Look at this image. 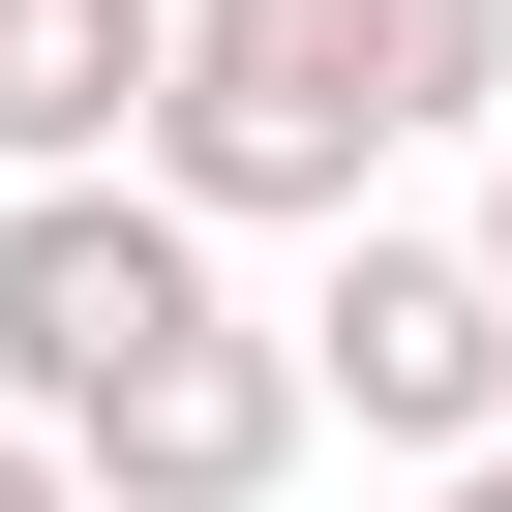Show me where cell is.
<instances>
[{
  "label": "cell",
  "mask_w": 512,
  "mask_h": 512,
  "mask_svg": "<svg viewBox=\"0 0 512 512\" xmlns=\"http://www.w3.org/2000/svg\"><path fill=\"white\" fill-rule=\"evenodd\" d=\"M392 151H422V121H392V0H181L151 181H181L211 241H332Z\"/></svg>",
  "instance_id": "obj_1"
},
{
  "label": "cell",
  "mask_w": 512,
  "mask_h": 512,
  "mask_svg": "<svg viewBox=\"0 0 512 512\" xmlns=\"http://www.w3.org/2000/svg\"><path fill=\"white\" fill-rule=\"evenodd\" d=\"M241 272H211V211L151 181V151H91V181H0V392L31 422H91L151 332H211Z\"/></svg>",
  "instance_id": "obj_2"
},
{
  "label": "cell",
  "mask_w": 512,
  "mask_h": 512,
  "mask_svg": "<svg viewBox=\"0 0 512 512\" xmlns=\"http://www.w3.org/2000/svg\"><path fill=\"white\" fill-rule=\"evenodd\" d=\"M302 392H332L362 452H482V422H512V272H482V211H452V241H422V211H332Z\"/></svg>",
  "instance_id": "obj_3"
},
{
  "label": "cell",
  "mask_w": 512,
  "mask_h": 512,
  "mask_svg": "<svg viewBox=\"0 0 512 512\" xmlns=\"http://www.w3.org/2000/svg\"><path fill=\"white\" fill-rule=\"evenodd\" d=\"M61 452H91V512H272V482L332 452V392H302V302H211V332H151V362H121Z\"/></svg>",
  "instance_id": "obj_4"
},
{
  "label": "cell",
  "mask_w": 512,
  "mask_h": 512,
  "mask_svg": "<svg viewBox=\"0 0 512 512\" xmlns=\"http://www.w3.org/2000/svg\"><path fill=\"white\" fill-rule=\"evenodd\" d=\"M181 91V0H0V181H91Z\"/></svg>",
  "instance_id": "obj_5"
},
{
  "label": "cell",
  "mask_w": 512,
  "mask_h": 512,
  "mask_svg": "<svg viewBox=\"0 0 512 512\" xmlns=\"http://www.w3.org/2000/svg\"><path fill=\"white\" fill-rule=\"evenodd\" d=\"M392 121H422V151L512 121V0H392Z\"/></svg>",
  "instance_id": "obj_6"
},
{
  "label": "cell",
  "mask_w": 512,
  "mask_h": 512,
  "mask_svg": "<svg viewBox=\"0 0 512 512\" xmlns=\"http://www.w3.org/2000/svg\"><path fill=\"white\" fill-rule=\"evenodd\" d=\"M0 512H91V452H61V422H31V392H0Z\"/></svg>",
  "instance_id": "obj_7"
},
{
  "label": "cell",
  "mask_w": 512,
  "mask_h": 512,
  "mask_svg": "<svg viewBox=\"0 0 512 512\" xmlns=\"http://www.w3.org/2000/svg\"><path fill=\"white\" fill-rule=\"evenodd\" d=\"M422 512H512V422H482V452H422Z\"/></svg>",
  "instance_id": "obj_8"
},
{
  "label": "cell",
  "mask_w": 512,
  "mask_h": 512,
  "mask_svg": "<svg viewBox=\"0 0 512 512\" xmlns=\"http://www.w3.org/2000/svg\"><path fill=\"white\" fill-rule=\"evenodd\" d=\"M482 272H512V121H482Z\"/></svg>",
  "instance_id": "obj_9"
}]
</instances>
